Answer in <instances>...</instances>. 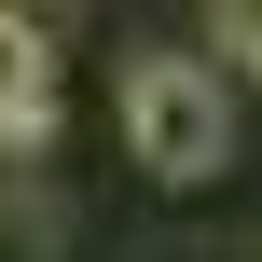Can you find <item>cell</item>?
<instances>
[{"label":"cell","instance_id":"3","mask_svg":"<svg viewBox=\"0 0 262 262\" xmlns=\"http://www.w3.org/2000/svg\"><path fill=\"white\" fill-rule=\"evenodd\" d=\"M0 262H55V207L28 180H0Z\"/></svg>","mask_w":262,"mask_h":262},{"label":"cell","instance_id":"2","mask_svg":"<svg viewBox=\"0 0 262 262\" xmlns=\"http://www.w3.org/2000/svg\"><path fill=\"white\" fill-rule=\"evenodd\" d=\"M55 124V28L28 0H0V152H28Z\"/></svg>","mask_w":262,"mask_h":262},{"label":"cell","instance_id":"1","mask_svg":"<svg viewBox=\"0 0 262 262\" xmlns=\"http://www.w3.org/2000/svg\"><path fill=\"white\" fill-rule=\"evenodd\" d=\"M124 152H138L152 180H207V166L235 152V83H221L207 55H138V69H124Z\"/></svg>","mask_w":262,"mask_h":262}]
</instances>
